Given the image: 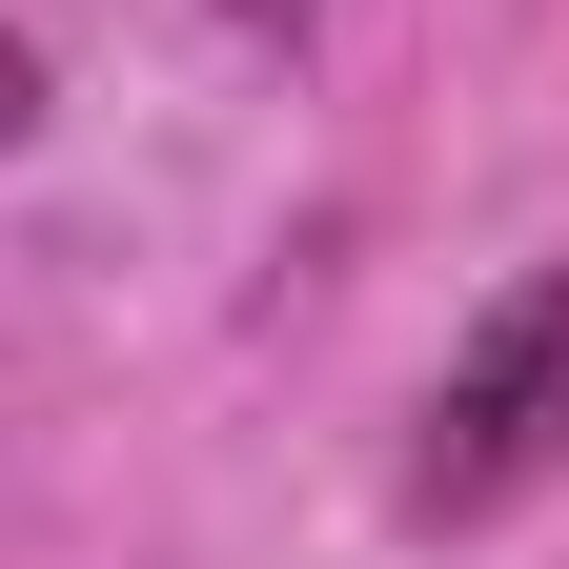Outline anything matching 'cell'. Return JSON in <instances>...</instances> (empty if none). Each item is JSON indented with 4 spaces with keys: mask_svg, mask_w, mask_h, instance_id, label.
<instances>
[{
    "mask_svg": "<svg viewBox=\"0 0 569 569\" xmlns=\"http://www.w3.org/2000/svg\"><path fill=\"white\" fill-rule=\"evenodd\" d=\"M569 468V264H509L448 346V387L407 427V529H488Z\"/></svg>",
    "mask_w": 569,
    "mask_h": 569,
    "instance_id": "obj_1",
    "label": "cell"
},
{
    "mask_svg": "<svg viewBox=\"0 0 569 569\" xmlns=\"http://www.w3.org/2000/svg\"><path fill=\"white\" fill-rule=\"evenodd\" d=\"M224 21H244V41H306V21H326V0H224Z\"/></svg>",
    "mask_w": 569,
    "mask_h": 569,
    "instance_id": "obj_3",
    "label": "cell"
},
{
    "mask_svg": "<svg viewBox=\"0 0 569 569\" xmlns=\"http://www.w3.org/2000/svg\"><path fill=\"white\" fill-rule=\"evenodd\" d=\"M21 142H41V41L0 21V163H21Z\"/></svg>",
    "mask_w": 569,
    "mask_h": 569,
    "instance_id": "obj_2",
    "label": "cell"
}]
</instances>
